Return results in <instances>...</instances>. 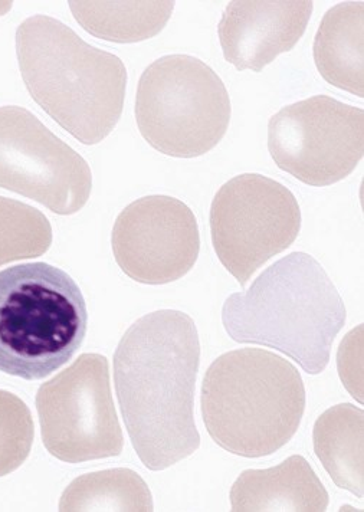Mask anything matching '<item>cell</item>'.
I'll list each match as a JSON object with an SVG mask.
<instances>
[{"mask_svg":"<svg viewBox=\"0 0 364 512\" xmlns=\"http://www.w3.org/2000/svg\"><path fill=\"white\" fill-rule=\"evenodd\" d=\"M200 341L195 321L176 310L144 315L114 354V382L131 445L150 471L195 454V384Z\"/></svg>","mask_w":364,"mask_h":512,"instance_id":"cell-1","label":"cell"},{"mask_svg":"<svg viewBox=\"0 0 364 512\" xmlns=\"http://www.w3.org/2000/svg\"><path fill=\"white\" fill-rule=\"evenodd\" d=\"M346 317L329 275L304 252L272 264L247 292L232 294L222 308L232 340L281 351L308 374L326 370Z\"/></svg>","mask_w":364,"mask_h":512,"instance_id":"cell-2","label":"cell"},{"mask_svg":"<svg viewBox=\"0 0 364 512\" xmlns=\"http://www.w3.org/2000/svg\"><path fill=\"white\" fill-rule=\"evenodd\" d=\"M16 54L29 94L75 139L93 146L116 128L127 85L126 67L116 55L47 15L19 25Z\"/></svg>","mask_w":364,"mask_h":512,"instance_id":"cell-3","label":"cell"},{"mask_svg":"<svg viewBox=\"0 0 364 512\" xmlns=\"http://www.w3.org/2000/svg\"><path fill=\"white\" fill-rule=\"evenodd\" d=\"M200 405L216 445L244 458H261L294 438L306 410V387L300 372L278 354L229 351L203 377Z\"/></svg>","mask_w":364,"mask_h":512,"instance_id":"cell-4","label":"cell"},{"mask_svg":"<svg viewBox=\"0 0 364 512\" xmlns=\"http://www.w3.org/2000/svg\"><path fill=\"white\" fill-rule=\"evenodd\" d=\"M88 311L67 272L47 264L0 271V372L42 380L84 343Z\"/></svg>","mask_w":364,"mask_h":512,"instance_id":"cell-5","label":"cell"},{"mask_svg":"<svg viewBox=\"0 0 364 512\" xmlns=\"http://www.w3.org/2000/svg\"><path fill=\"white\" fill-rule=\"evenodd\" d=\"M231 100L211 67L189 55H167L141 75L136 120L157 152L192 159L211 152L231 121Z\"/></svg>","mask_w":364,"mask_h":512,"instance_id":"cell-6","label":"cell"},{"mask_svg":"<svg viewBox=\"0 0 364 512\" xmlns=\"http://www.w3.org/2000/svg\"><path fill=\"white\" fill-rule=\"evenodd\" d=\"M42 442L68 464L118 456L124 436L111 395L110 367L101 354H83L42 384L36 395Z\"/></svg>","mask_w":364,"mask_h":512,"instance_id":"cell-7","label":"cell"},{"mask_svg":"<svg viewBox=\"0 0 364 512\" xmlns=\"http://www.w3.org/2000/svg\"><path fill=\"white\" fill-rule=\"evenodd\" d=\"M300 229L297 199L270 177L236 176L212 202L213 248L242 287L265 262L290 248Z\"/></svg>","mask_w":364,"mask_h":512,"instance_id":"cell-8","label":"cell"},{"mask_svg":"<svg viewBox=\"0 0 364 512\" xmlns=\"http://www.w3.org/2000/svg\"><path fill=\"white\" fill-rule=\"evenodd\" d=\"M364 111L316 95L282 108L268 126V149L284 172L323 187L346 179L363 159Z\"/></svg>","mask_w":364,"mask_h":512,"instance_id":"cell-9","label":"cell"},{"mask_svg":"<svg viewBox=\"0 0 364 512\" xmlns=\"http://www.w3.org/2000/svg\"><path fill=\"white\" fill-rule=\"evenodd\" d=\"M0 187L58 215L84 208L93 189L90 166L22 107H0Z\"/></svg>","mask_w":364,"mask_h":512,"instance_id":"cell-10","label":"cell"},{"mask_svg":"<svg viewBox=\"0 0 364 512\" xmlns=\"http://www.w3.org/2000/svg\"><path fill=\"white\" fill-rule=\"evenodd\" d=\"M111 244L118 267L131 280L169 284L185 277L198 261V221L180 200L146 196L118 215Z\"/></svg>","mask_w":364,"mask_h":512,"instance_id":"cell-11","label":"cell"},{"mask_svg":"<svg viewBox=\"0 0 364 512\" xmlns=\"http://www.w3.org/2000/svg\"><path fill=\"white\" fill-rule=\"evenodd\" d=\"M313 2H231L218 32L226 61L259 72L306 32Z\"/></svg>","mask_w":364,"mask_h":512,"instance_id":"cell-12","label":"cell"},{"mask_svg":"<svg viewBox=\"0 0 364 512\" xmlns=\"http://www.w3.org/2000/svg\"><path fill=\"white\" fill-rule=\"evenodd\" d=\"M329 492L307 459L290 456L270 469H248L231 489L232 511H326Z\"/></svg>","mask_w":364,"mask_h":512,"instance_id":"cell-13","label":"cell"},{"mask_svg":"<svg viewBox=\"0 0 364 512\" xmlns=\"http://www.w3.org/2000/svg\"><path fill=\"white\" fill-rule=\"evenodd\" d=\"M363 2H343L324 15L314 41L321 77L363 98Z\"/></svg>","mask_w":364,"mask_h":512,"instance_id":"cell-14","label":"cell"},{"mask_svg":"<svg viewBox=\"0 0 364 512\" xmlns=\"http://www.w3.org/2000/svg\"><path fill=\"white\" fill-rule=\"evenodd\" d=\"M363 423L362 408L341 403L317 419L314 425V451L334 484L363 500Z\"/></svg>","mask_w":364,"mask_h":512,"instance_id":"cell-15","label":"cell"},{"mask_svg":"<svg viewBox=\"0 0 364 512\" xmlns=\"http://www.w3.org/2000/svg\"><path fill=\"white\" fill-rule=\"evenodd\" d=\"M70 9L88 34L131 44L162 32L175 2H70Z\"/></svg>","mask_w":364,"mask_h":512,"instance_id":"cell-16","label":"cell"},{"mask_svg":"<svg viewBox=\"0 0 364 512\" xmlns=\"http://www.w3.org/2000/svg\"><path fill=\"white\" fill-rule=\"evenodd\" d=\"M59 511H153L152 492L131 469H107L72 481Z\"/></svg>","mask_w":364,"mask_h":512,"instance_id":"cell-17","label":"cell"},{"mask_svg":"<svg viewBox=\"0 0 364 512\" xmlns=\"http://www.w3.org/2000/svg\"><path fill=\"white\" fill-rule=\"evenodd\" d=\"M52 244V228L38 209L0 196V267L38 258Z\"/></svg>","mask_w":364,"mask_h":512,"instance_id":"cell-18","label":"cell"},{"mask_svg":"<svg viewBox=\"0 0 364 512\" xmlns=\"http://www.w3.org/2000/svg\"><path fill=\"white\" fill-rule=\"evenodd\" d=\"M31 410L21 397L0 390V477L22 466L34 445Z\"/></svg>","mask_w":364,"mask_h":512,"instance_id":"cell-19","label":"cell"}]
</instances>
